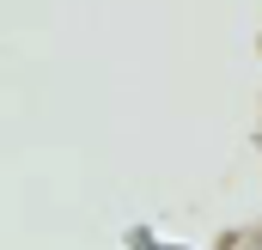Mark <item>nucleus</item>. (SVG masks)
<instances>
[]
</instances>
